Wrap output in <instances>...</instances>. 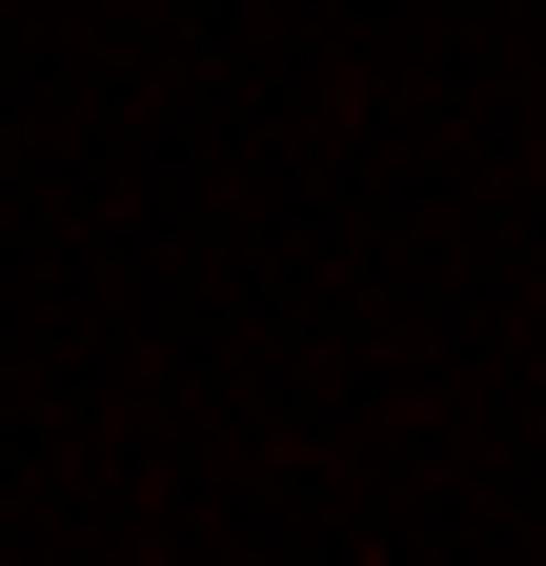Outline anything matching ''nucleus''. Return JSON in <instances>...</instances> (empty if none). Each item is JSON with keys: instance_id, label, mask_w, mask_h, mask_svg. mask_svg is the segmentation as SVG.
Masks as SVG:
<instances>
[]
</instances>
